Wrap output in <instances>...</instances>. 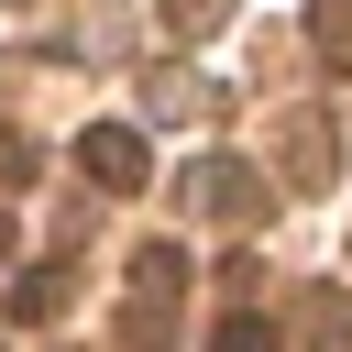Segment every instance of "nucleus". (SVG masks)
<instances>
[{
	"instance_id": "11",
	"label": "nucleus",
	"mask_w": 352,
	"mask_h": 352,
	"mask_svg": "<svg viewBox=\"0 0 352 352\" xmlns=\"http://www.w3.org/2000/svg\"><path fill=\"white\" fill-rule=\"evenodd\" d=\"M220 22H231V0H165V33H187V44L220 33Z\"/></svg>"
},
{
	"instance_id": "3",
	"label": "nucleus",
	"mask_w": 352,
	"mask_h": 352,
	"mask_svg": "<svg viewBox=\"0 0 352 352\" xmlns=\"http://www.w3.org/2000/svg\"><path fill=\"white\" fill-rule=\"evenodd\" d=\"M286 330H297L308 352H341V341H352V297H341V286H297V297H286Z\"/></svg>"
},
{
	"instance_id": "4",
	"label": "nucleus",
	"mask_w": 352,
	"mask_h": 352,
	"mask_svg": "<svg viewBox=\"0 0 352 352\" xmlns=\"http://www.w3.org/2000/svg\"><path fill=\"white\" fill-rule=\"evenodd\" d=\"M143 110H154V121H209L220 99H209L187 66H154V77H143Z\"/></svg>"
},
{
	"instance_id": "2",
	"label": "nucleus",
	"mask_w": 352,
	"mask_h": 352,
	"mask_svg": "<svg viewBox=\"0 0 352 352\" xmlns=\"http://www.w3.org/2000/svg\"><path fill=\"white\" fill-rule=\"evenodd\" d=\"M187 209H198V220H253V209H264V187H253V165L209 154V165H187Z\"/></svg>"
},
{
	"instance_id": "10",
	"label": "nucleus",
	"mask_w": 352,
	"mask_h": 352,
	"mask_svg": "<svg viewBox=\"0 0 352 352\" xmlns=\"http://www.w3.org/2000/svg\"><path fill=\"white\" fill-rule=\"evenodd\" d=\"M209 352H286V330H275L264 308H231V319L209 330Z\"/></svg>"
},
{
	"instance_id": "8",
	"label": "nucleus",
	"mask_w": 352,
	"mask_h": 352,
	"mask_svg": "<svg viewBox=\"0 0 352 352\" xmlns=\"http://www.w3.org/2000/svg\"><path fill=\"white\" fill-rule=\"evenodd\" d=\"M286 176H297V187H319V176H330V121H319V110H297V121H286Z\"/></svg>"
},
{
	"instance_id": "1",
	"label": "nucleus",
	"mask_w": 352,
	"mask_h": 352,
	"mask_svg": "<svg viewBox=\"0 0 352 352\" xmlns=\"http://www.w3.org/2000/svg\"><path fill=\"white\" fill-rule=\"evenodd\" d=\"M77 176H88L99 198H132V187L154 176V154H143L132 121H88V132H77Z\"/></svg>"
},
{
	"instance_id": "5",
	"label": "nucleus",
	"mask_w": 352,
	"mask_h": 352,
	"mask_svg": "<svg viewBox=\"0 0 352 352\" xmlns=\"http://www.w3.org/2000/svg\"><path fill=\"white\" fill-rule=\"evenodd\" d=\"M66 297H77V275H66V264H33V275L11 286V319L44 330V319H66Z\"/></svg>"
},
{
	"instance_id": "7",
	"label": "nucleus",
	"mask_w": 352,
	"mask_h": 352,
	"mask_svg": "<svg viewBox=\"0 0 352 352\" xmlns=\"http://www.w3.org/2000/svg\"><path fill=\"white\" fill-rule=\"evenodd\" d=\"M308 55L330 77H352V0H308Z\"/></svg>"
},
{
	"instance_id": "12",
	"label": "nucleus",
	"mask_w": 352,
	"mask_h": 352,
	"mask_svg": "<svg viewBox=\"0 0 352 352\" xmlns=\"http://www.w3.org/2000/svg\"><path fill=\"white\" fill-rule=\"evenodd\" d=\"M22 176H33V143H22V132H0V187H22Z\"/></svg>"
},
{
	"instance_id": "13",
	"label": "nucleus",
	"mask_w": 352,
	"mask_h": 352,
	"mask_svg": "<svg viewBox=\"0 0 352 352\" xmlns=\"http://www.w3.org/2000/svg\"><path fill=\"white\" fill-rule=\"evenodd\" d=\"M11 242H22V231H11V209H0V264H11Z\"/></svg>"
},
{
	"instance_id": "6",
	"label": "nucleus",
	"mask_w": 352,
	"mask_h": 352,
	"mask_svg": "<svg viewBox=\"0 0 352 352\" xmlns=\"http://www.w3.org/2000/svg\"><path fill=\"white\" fill-rule=\"evenodd\" d=\"M165 330H176V297H121V319H110L121 352H165Z\"/></svg>"
},
{
	"instance_id": "9",
	"label": "nucleus",
	"mask_w": 352,
	"mask_h": 352,
	"mask_svg": "<svg viewBox=\"0 0 352 352\" xmlns=\"http://www.w3.org/2000/svg\"><path fill=\"white\" fill-rule=\"evenodd\" d=\"M132 297H187V242H143L132 253Z\"/></svg>"
}]
</instances>
